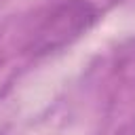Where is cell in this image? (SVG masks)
I'll return each mask as SVG.
<instances>
[{
  "mask_svg": "<svg viewBox=\"0 0 135 135\" xmlns=\"http://www.w3.org/2000/svg\"><path fill=\"white\" fill-rule=\"evenodd\" d=\"M112 2H124V0H112Z\"/></svg>",
  "mask_w": 135,
  "mask_h": 135,
  "instance_id": "7a4b0ae2",
  "label": "cell"
},
{
  "mask_svg": "<svg viewBox=\"0 0 135 135\" xmlns=\"http://www.w3.org/2000/svg\"><path fill=\"white\" fill-rule=\"evenodd\" d=\"M97 19L99 11L91 0H61L36 19L23 49L34 57L61 51L86 34Z\"/></svg>",
  "mask_w": 135,
  "mask_h": 135,
  "instance_id": "6da1fadb",
  "label": "cell"
}]
</instances>
